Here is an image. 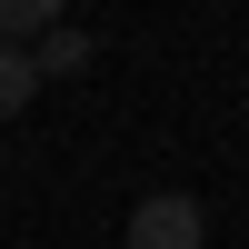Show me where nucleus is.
Returning <instances> with one entry per match:
<instances>
[{
	"mask_svg": "<svg viewBox=\"0 0 249 249\" xmlns=\"http://www.w3.org/2000/svg\"><path fill=\"white\" fill-rule=\"evenodd\" d=\"M130 249H210V210L190 190H150L130 210Z\"/></svg>",
	"mask_w": 249,
	"mask_h": 249,
	"instance_id": "1",
	"label": "nucleus"
},
{
	"mask_svg": "<svg viewBox=\"0 0 249 249\" xmlns=\"http://www.w3.org/2000/svg\"><path fill=\"white\" fill-rule=\"evenodd\" d=\"M90 50H100V40L80 30V20H60V30L30 40V70H40V80H80V70H90Z\"/></svg>",
	"mask_w": 249,
	"mask_h": 249,
	"instance_id": "2",
	"label": "nucleus"
},
{
	"mask_svg": "<svg viewBox=\"0 0 249 249\" xmlns=\"http://www.w3.org/2000/svg\"><path fill=\"white\" fill-rule=\"evenodd\" d=\"M60 20H70V0H0V40H20V50L40 30H60Z\"/></svg>",
	"mask_w": 249,
	"mask_h": 249,
	"instance_id": "3",
	"label": "nucleus"
},
{
	"mask_svg": "<svg viewBox=\"0 0 249 249\" xmlns=\"http://www.w3.org/2000/svg\"><path fill=\"white\" fill-rule=\"evenodd\" d=\"M40 100V70H30V50H20V40H0V120H20Z\"/></svg>",
	"mask_w": 249,
	"mask_h": 249,
	"instance_id": "4",
	"label": "nucleus"
}]
</instances>
